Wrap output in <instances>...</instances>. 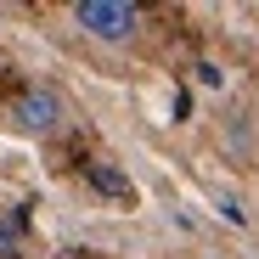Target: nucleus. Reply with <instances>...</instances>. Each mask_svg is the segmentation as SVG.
<instances>
[{
  "label": "nucleus",
  "instance_id": "obj_1",
  "mask_svg": "<svg viewBox=\"0 0 259 259\" xmlns=\"http://www.w3.org/2000/svg\"><path fill=\"white\" fill-rule=\"evenodd\" d=\"M73 28L96 46H130L141 34V6H130V0H79Z\"/></svg>",
  "mask_w": 259,
  "mask_h": 259
},
{
  "label": "nucleus",
  "instance_id": "obj_2",
  "mask_svg": "<svg viewBox=\"0 0 259 259\" xmlns=\"http://www.w3.org/2000/svg\"><path fill=\"white\" fill-rule=\"evenodd\" d=\"M6 118L23 130V136H62L68 130V102L51 91V84H28V91H17L12 96V107H6Z\"/></svg>",
  "mask_w": 259,
  "mask_h": 259
},
{
  "label": "nucleus",
  "instance_id": "obj_3",
  "mask_svg": "<svg viewBox=\"0 0 259 259\" xmlns=\"http://www.w3.org/2000/svg\"><path fill=\"white\" fill-rule=\"evenodd\" d=\"M0 259H17V220H0Z\"/></svg>",
  "mask_w": 259,
  "mask_h": 259
}]
</instances>
